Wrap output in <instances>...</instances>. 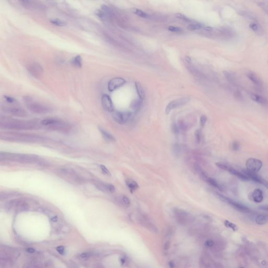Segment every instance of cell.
I'll use <instances>...</instances> for the list:
<instances>
[{
    "label": "cell",
    "mask_w": 268,
    "mask_h": 268,
    "mask_svg": "<svg viewBox=\"0 0 268 268\" xmlns=\"http://www.w3.org/2000/svg\"><path fill=\"white\" fill-rule=\"evenodd\" d=\"M0 127L1 128L14 130H33L37 128L36 124L32 121H20L16 119L1 117Z\"/></svg>",
    "instance_id": "1"
},
{
    "label": "cell",
    "mask_w": 268,
    "mask_h": 268,
    "mask_svg": "<svg viewBox=\"0 0 268 268\" xmlns=\"http://www.w3.org/2000/svg\"><path fill=\"white\" fill-rule=\"evenodd\" d=\"M0 160L1 161H11L18 162L22 164H33L37 162L38 160V158L37 156L31 155L1 152Z\"/></svg>",
    "instance_id": "2"
},
{
    "label": "cell",
    "mask_w": 268,
    "mask_h": 268,
    "mask_svg": "<svg viewBox=\"0 0 268 268\" xmlns=\"http://www.w3.org/2000/svg\"><path fill=\"white\" fill-rule=\"evenodd\" d=\"M26 107L32 112L38 114H46L51 112L52 109L45 104L35 101L29 96H25L23 98Z\"/></svg>",
    "instance_id": "3"
},
{
    "label": "cell",
    "mask_w": 268,
    "mask_h": 268,
    "mask_svg": "<svg viewBox=\"0 0 268 268\" xmlns=\"http://www.w3.org/2000/svg\"><path fill=\"white\" fill-rule=\"evenodd\" d=\"M41 124L43 126L48 127L58 131H68L70 128V125L65 121L55 118H47L43 119L41 121Z\"/></svg>",
    "instance_id": "4"
},
{
    "label": "cell",
    "mask_w": 268,
    "mask_h": 268,
    "mask_svg": "<svg viewBox=\"0 0 268 268\" xmlns=\"http://www.w3.org/2000/svg\"><path fill=\"white\" fill-rule=\"evenodd\" d=\"M59 176L66 181L73 184H80L82 179L79 177L78 174L73 170L68 168H61L58 170Z\"/></svg>",
    "instance_id": "5"
},
{
    "label": "cell",
    "mask_w": 268,
    "mask_h": 268,
    "mask_svg": "<svg viewBox=\"0 0 268 268\" xmlns=\"http://www.w3.org/2000/svg\"><path fill=\"white\" fill-rule=\"evenodd\" d=\"M173 213L176 221L180 225L190 224L194 220L193 216L190 213L180 208H174Z\"/></svg>",
    "instance_id": "6"
},
{
    "label": "cell",
    "mask_w": 268,
    "mask_h": 268,
    "mask_svg": "<svg viewBox=\"0 0 268 268\" xmlns=\"http://www.w3.org/2000/svg\"><path fill=\"white\" fill-rule=\"evenodd\" d=\"M215 194L217 197L221 201H222V202H224L225 203H227V204L229 205L230 206L233 207L234 209L236 210H237L239 211L240 212H242V213H250V209L245 205L242 204L239 202H237L236 201H234L233 199H230L227 196L222 195L218 192H216Z\"/></svg>",
    "instance_id": "7"
},
{
    "label": "cell",
    "mask_w": 268,
    "mask_h": 268,
    "mask_svg": "<svg viewBox=\"0 0 268 268\" xmlns=\"http://www.w3.org/2000/svg\"><path fill=\"white\" fill-rule=\"evenodd\" d=\"M216 166L222 170L226 171L233 176H236L238 179H240L242 181H248L250 180L249 178L244 173L235 169L232 166H231V165H229L224 162H217L216 163Z\"/></svg>",
    "instance_id": "8"
},
{
    "label": "cell",
    "mask_w": 268,
    "mask_h": 268,
    "mask_svg": "<svg viewBox=\"0 0 268 268\" xmlns=\"http://www.w3.org/2000/svg\"><path fill=\"white\" fill-rule=\"evenodd\" d=\"M6 208L9 211L14 210L16 212H22L28 210L29 207L26 202L23 201L14 199L9 202L6 205Z\"/></svg>",
    "instance_id": "9"
},
{
    "label": "cell",
    "mask_w": 268,
    "mask_h": 268,
    "mask_svg": "<svg viewBox=\"0 0 268 268\" xmlns=\"http://www.w3.org/2000/svg\"><path fill=\"white\" fill-rule=\"evenodd\" d=\"M5 112L16 117H24L27 116V113L23 109L16 106H4L1 107Z\"/></svg>",
    "instance_id": "10"
},
{
    "label": "cell",
    "mask_w": 268,
    "mask_h": 268,
    "mask_svg": "<svg viewBox=\"0 0 268 268\" xmlns=\"http://www.w3.org/2000/svg\"><path fill=\"white\" fill-rule=\"evenodd\" d=\"M131 113L129 112L114 111L113 112L112 117L114 120L120 125L126 123L130 119Z\"/></svg>",
    "instance_id": "11"
},
{
    "label": "cell",
    "mask_w": 268,
    "mask_h": 268,
    "mask_svg": "<svg viewBox=\"0 0 268 268\" xmlns=\"http://www.w3.org/2000/svg\"><path fill=\"white\" fill-rule=\"evenodd\" d=\"M246 165L247 170L252 172L256 173L261 170L263 164L262 162L259 159L249 158L246 161Z\"/></svg>",
    "instance_id": "12"
},
{
    "label": "cell",
    "mask_w": 268,
    "mask_h": 268,
    "mask_svg": "<svg viewBox=\"0 0 268 268\" xmlns=\"http://www.w3.org/2000/svg\"><path fill=\"white\" fill-rule=\"evenodd\" d=\"M27 72L30 75L35 78H40L43 75V69L41 64L34 62L29 64L27 67Z\"/></svg>",
    "instance_id": "13"
},
{
    "label": "cell",
    "mask_w": 268,
    "mask_h": 268,
    "mask_svg": "<svg viewBox=\"0 0 268 268\" xmlns=\"http://www.w3.org/2000/svg\"><path fill=\"white\" fill-rule=\"evenodd\" d=\"M189 101L190 98L186 97L178 98L176 100H173L168 104L165 110V112L167 114H169L172 110L185 105V104L187 103Z\"/></svg>",
    "instance_id": "14"
},
{
    "label": "cell",
    "mask_w": 268,
    "mask_h": 268,
    "mask_svg": "<svg viewBox=\"0 0 268 268\" xmlns=\"http://www.w3.org/2000/svg\"><path fill=\"white\" fill-rule=\"evenodd\" d=\"M242 172L248 176L250 179V180H252L253 181L256 182L257 183L262 185L265 186V187L268 189V182L266 181L265 179L262 178L261 176L258 175L256 173L252 172L247 169L243 170Z\"/></svg>",
    "instance_id": "15"
},
{
    "label": "cell",
    "mask_w": 268,
    "mask_h": 268,
    "mask_svg": "<svg viewBox=\"0 0 268 268\" xmlns=\"http://www.w3.org/2000/svg\"><path fill=\"white\" fill-rule=\"evenodd\" d=\"M126 81L123 78H113L109 81L108 83V90L110 92H113L119 88L124 85Z\"/></svg>",
    "instance_id": "16"
},
{
    "label": "cell",
    "mask_w": 268,
    "mask_h": 268,
    "mask_svg": "<svg viewBox=\"0 0 268 268\" xmlns=\"http://www.w3.org/2000/svg\"><path fill=\"white\" fill-rule=\"evenodd\" d=\"M101 103L104 110L108 112H114V105L112 99L107 94H104L101 98Z\"/></svg>",
    "instance_id": "17"
},
{
    "label": "cell",
    "mask_w": 268,
    "mask_h": 268,
    "mask_svg": "<svg viewBox=\"0 0 268 268\" xmlns=\"http://www.w3.org/2000/svg\"><path fill=\"white\" fill-rule=\"evenodd\" d=\"M139 221L140 222V224L144 226L148 229V230L152 231L153 232H156L157 231V228L155 225L150 222L149 219H148L146 216L144 215H141L139 218Z\"/></svg>",
    "instance_id": "18"
},
{
    "label": "cell",
    "mask_w": 268,
    "mask_h": 268,
    "mask_svg": "<svg viewBox=\"0 0 268 268\" xmlns=\"http://www.w3.org/2000/svg\"><path fill=\"white\" fill-rule=\"evenodd\" d=\"M96 187L98 188L99 190L104 192H110L113 193L115 191V188L113 185L111 184L104 183L103 182H98L95 185Z\"/></svg>",
    "instance_id": "19"
},
{
    "label": "cell",
    "mask_w": 268,
    "mask_h": 268,
    "mask_svg": "<svg viewBox=\"0 0 268 268\" xmlns=\"http://www.w3.org/2000/svg\"><path fill=\"white\" fill-rule=\"evenodd\" d=\"M202 261L204 268H223L219 264L215 262L208 256H204Z\"/></svg>",
    "instance_id": "20"
},
{
    "label": "cell",
    "mask_w": 268,
    "mask_h": 268,
    "mask_svg": "<svg viewBox=\"0 0 268 268\" xmlns=\"http://www.w3.org/2000/svg\"><path fill=\"white\" fill-rule=\"evenodd\" d=\"M20 2L22 5H23L26 8H32L33 9H43V6L42 5V4H39L36 1L24 0L21 1Z\"/></svg>",
    "instance_id": "21"
},
{
    "label": "cell",
    "mask_w": 268,
    "mask_h": 268,
    "mask_svg": "<svg viewBox=\"0 0 268 268\" xmlns=\"http://www.w3.org/2000/svg\"><path fill=\"white\" fill-rule=\"evenodd\" d=\"M251 197L254 202L259 203L263 199V195L262 191L260 189H256L251 194Z\"/></svg>",
    "instance_id": "22"
},
{
    "label": "cell",
    "mask_w": 268,
    "mask_h": 268,
    "mask_svg": "<svg viewBox=\"0 0 268 268\" xmlns=\"http://www.w3.org/2000/svg\"><path fill=\"white\" fill-rule=\"evenodd\" d=\"M142 105V100L140 98L136 99L133 100L131 104H130V108L132 110L134 113H137L139 110L141 109V107Z\"/></svg>",
    "instance_id": "23"
},
{
    "label": "cell",
    "mask_w": 268,
    "mask_h": 268,
    "mask_svg": "<svg viewBox=\"0 0 268 268\" xmlns=\"http://www.w3.org/2000/svg\"><path fill=\"white\" fill-rule=\"evenodd\" d=\"M126 184L131 193H134L139 188V185L137 182L134 181L133 179H127L126 180Z\"/></svg>",
    "instance_id": "24"
},
{
    "label": "cell",
    "mask_w": 268,
    "mask_h": 268,
    "mask_svg": "<svg viewBox=\"0 0 268 268\" xmlns=\"http://www.w3.org/2000/svg\"><path fill=\"white\" fill-rule=\"evenodd\" d=\"M255 221L258 225H265L268 222V215L265 214H259L256 216Z\"/></svg>",
    "instance_id": "25"
},
{
    "label": "cell",
    "mask_w": 268,
    "mask_h": 268,
    "mask_svg": "<svg viewBox=\"0 0 268 268\" xmlns=\"http://www.w3.org/2000/svg\"><path fill=\"white\" fill-rule=\"evenodd\" d=\"M249 27L251 29H252L256 34L259 35H262L263 34V31L261 26H260L256 22H252L250 24Z\"/></svg>",
    "instance_id": "26"
},
{
    "label": "cell",
    "mask_w": 268,
    "mask_h": 268,
    "mask_svg": "<svg viewBox=\"0 0 268 268\" xmlns=\"http://www.w3.org/2000/svg\"><path fill=\"white\" fill-rule=\"evenodd\" d=\"M247 77L249 79V80L257 86L260 87L262 85L261 81L260 80L259 78L257 77V75H255L254 73L249 72L247 73Z\"/></svg>",
    "instance_id": "27"
},
{
    "label": "cell",
    "mask_w": 268,
    "mask_h": 268,
    "mask_svg": "<svg viewBox=\"0 0 268 268\" xmlns=\"http://www.w3.org/2000/svg\"><path fill=\"white\" fill-rule=\"evenodd\" d=\"M99 130L103 137L107 141H110V142L115 141V138H114V137L112 135H111L110 133L107 132L105 130H103L101 127H99Z\"/></svg>",
    "instance_id": "28"
},
{
    "label": "cell",
    "mask_w": 268,
    "mask_h": 268,
    "mask_svg": "<svg viewBox=\"0 0 268 268\" xmlns=\"http://www.w3.org/2000/svg\"><path fill=\"white\" fill-rule=\"evenodd\" d=\"M223 74L225 76V78L230 83L233 85L236 84V79L235 78V76L234 75L233 73L229 72L227 71H223Z\"/></svg>",
    "instance_id": "29"
},
{
    "label": "cell",
    "mask_w": 268,
    "mask_h": 268,
    "mask_svg": "<svg viewBox=\"0 0 268 268\" xmlns=\"http://www.w3.org/2000/svg\"><path fill=\"white\" fill-rule=\"evenodd\" d=\"M13 260L1 258V268H12Z\"/></svg>",
    "instance_id": "30"
},
{
    "label": "cell",
    "mask_w": 268,
    "mask_h": 268,
    "mask_svg": "<svg viewBox=\"0 0 268 268\" xmlns=\"http://www.w3.org/2000/svg\"><path fill=\"white\" fill-rule=\"evenodd\" d=\"M205 181L207 182L208 184H210V185L213 186V187H215L216 189H217L218 190H219V191L223 190V187L221 186V185L219 184V183L216 180H215V179L212 178H210V177H208L207 179Z\"/></svg>",
    "instance_id": "31"
},
{
    "label": "cell",
    "mask_w": 268,
    "mask_h": 268,
    "mask_svg": "<svg viewBox=\"0 0 268 268\" xmlns=\"http://www.w3.org/2000/svg\"><path fill=\"white\" fill-rule=\"evenodd\" d=\"M71 64L76 68H81L82 66V58L81 56L78 55L72 58Z\"/></svg>",
    "instance_id": "32"
},
{
    "label": "cell",
    "mask_w": 268,
    "mask_h": 268,
    "mask_svg": "<svg viewBox=\"0 0 268 268\" xmlns=\"http://www.w3.org/2000/svg\"><path fill=\"white\" fill-rule=\"evenodd\" d=\"M251 99L253 101L256 102L258 103L259 104H265L267 103V100L265 98H263L261 96L258 94H251L250 96Z\"/></svg>",
    "instance_id": "33"
},
{
    "label": "cell",
    "mask_w": 268,
    "mask_h": 268,
    "mask_svg": "<svg viewBox=\"0 0 268 268\" xmlns=\"http://www.w3.org/2000/svg\"><path fill=\"white\" fill-rule=\"evenodd\" d=\"M239 14L242 15L243 17L246 18L247 19L249 20H256V16L252 12H249V11H242L239 12Z\"/></svg>",
    "instance_id": "34"
},
{
    "label": "cell",
    "mask_w": 268,
    "mask_h": 268,
    "mask_svg": "<svg viewBox=\"0 0 268 268\" xmlns=\"http://www.w3.org/2000/svg\"><path fill=\"white\" fill-rule=\"evenodd\" d=\"M135 88L136 91L137 92V94H138L139 97V98H140L141 100H143L145 96V93L144 90L141 87V85L138 83H137V82H136Z\"/></svg>",
    "instance_id": "35"
},
{
    "label": "cell",
    "mask_w": 268,
    "mask_h": 268,
    "mask_svg": "<svg viewBox=\"0 0 268 268\" xmlns=\"http://www.w3.org/2000/svg\"><path fill=\"white\" fill-rule=\"evenodd\" d=\"M50 23L53 25H55L57 26H64L66 25V22L63 20H60L59 19H52L50 20Z\"/></svg>",
    "instance_id": "36"
},
{
    "label": "cell",
    "mask_w": 268,
    "mask_h": 268,
    "mask_svg": "<svg viewBox=\"0 0 268 268\" xmlns=\"http://www.w3.org/2000/svg\"><path fill=\"white\" fill-rule=\"evenodd\" d=\"M202 28V25L198 24H192L189 25L187 26V29L189 31H194V30H197V29H200Z\"/></svg>",
    "instance_id": "37"
},
{
    "label": "cell",
    "mask_w": 268,
    "mask_h": 268,
    "mask_svg": "<svg viewBox=\"0 0 268 268\" xmlns=\"http://www.w3.org/2000/svg\"><path fill=\"white\" fill-rule=\"evenodd\" d=\"M224 224H225V226L229 228H231V229H233V231H236V230H237L238 228L237 227V226L236 225H235L233 223H232L231 222H229L228 221H225V222H224Z\"/></svg>",
    "instance_id": "38"
},
{
    "label": "cell",
    "mask_w": 268,
    "mask_h": 268,
    "mask_svg": "<svg viewBox=\"0 0 268 268\" xmlns=\"http://www.w3.org/2000/svg\"><path fill=\"white\" fill-rule=\"evenodd\" d=\"M135 14L142 18H148L149 17V15L147 14L146 13L143 12L142 11L138 9L136 10Z\"/></svg>",
    "instance_id": "39"
},
{
    "label": "cell",
    "mask_w": 268,
    "mask_h": 268,
    "mask_svg": "<svg viewBox=\"0 0 268 268\" xmlns=\"http://www.w3.org/2000/svg\"><path fill=\"white\" fill-rule=\"evenodd\" d=\"M3 98H4V100L9 104H14L16 102V100L14 98L9 96L4 95Z\"/></svg>",
    "instance_id": "40"
},
{
    "label": "cell",
    "mask_w": 268,
    "mask_h": 268,
    "mask_svg": "<svg viewBox=\"0 0 268 268\" xmlns=\"http://www.w3.org/2000/svg\"><path fill=\"white\" fill-rule=\"evenodd\" d=\"M121 200H122L123 204L126 208L130 207V199H128L127 197L125 196H123Z\"/></svg>",
    "instance_id": "41"
},
{
    "label": "cell",
    "mask_w": 268,
    "mask_h": 268,
    "mask_svg": "<svg viewBox=\"0 0 268 268\" xmlns=\"http://www.w3.org/2000/svg\"><path fill=\"white\" fill-rule=\"evenodd\" d=\"M176 15V17L177 18H178L179 19L181 20H183V21H185V22H191V20L189 18H187V16H185L184 15L182 14H180V13H176L175 14Z\"/></svg>",
    "instance_id": "42"
},
{
    "label": "cell",
    "mask_w": 268,
    "mask_h": 268,
    "mask_svg": "<svg viewBox=\"0 0 268 268\" xmlns=\"http://www.w3.org/2000/svg\"><path fill=\"white\" fill-rule=\"evenodd\" d=\"M231 148L233 151H237L240 148V145L237 141H233L231 144Z\"/></svg>",
    "instance_id": "43"
},
{
    "label": "cell",
    "mask_w": 268,
    "mask_h": 268,
    "mask_svg": "<svg viewBox=\"0 0 268 268\" xmlns=\"http://www.w3.org/2000/svg\"><path fill=\"white\" fill-rule=\"evenodd\" d=\"M201 132L199 130H197L195 132V140L197 142V144H199L200 141H201Z\"/></svg>",
    "instance_id": "44"
},
{
    "label": "cell",
    "mask_w": 268,
    "mask_h": 268,
    "mask_svg": "<svg viewBox=\"0 0 268 268\" xmlns=\"http://www.w3.org/2000/svg\"><path fill=\"white\" fill-rule=\"evenodd\" d=\"M258 5L260 7H261L265 12L268 14V4L265 2H259L258 3Z\"/></svg>",
    "instance_id": "45"
},
{
    "label": "cell",
    "mask_w": 268,
    "mask_h": 268,
    "mask_svg": "<svg viewBox=\"0 0 268 268\" xmlns=\"http://www.w3.org/2000/svg\"><path fill=\"white\" fill-rule=\"evenodd\" d=\"M100 168H101L102 172L104 173V174L107 175V176H110L111 175L110 171L107 169V168L105 166H104V165H100Z\"/></svg>",
    "instance_id": "46"
},
{
    "label": "cell",
    "mask_w": 268,
    "mask_h": 268,
    "mask_svg": "<svg viewBox=\"0 0 268 268\" xmlns=\"http://www.w3.org/2000/svg\"><path fill=\"white\" fill-rule=\"evenodd\" d=\"M168 29L170 31H171V32H176V33H180V32H181L182 31V29L179 27H174V26H170L168 28Z\"/></svg>",
    "instance_id": "47"
},
{
    "label": "cell",
    "mask_w": 268,
    "mask_h": 268,
    "mask_svg": "<svg viewBox=\"0 0 268 268\" xmlns=\"http://www.w3.org/2000/svg\"><path fill=\"white\" fill-rule=\"evenodd\" d=\"M92 254L91 252H85L81 254L80 256L83 259H88L90 256H92Z\"/></svg>",
    "instance_id": "48"
},
{
    "label": "cell",
    "mask_w": 268,
    "mask_h": 268,
    "mask_svg": "<svg viewBox=\"0 0 268 268\" xmlns=\"http://www.w3.org/2000/svg\"><path fill=\"white\" fill-rule=\"evenodd\" d=\"M207 121V117L204 115H203L200 118V125L202 127H203Z\"/></svg>",
    "instance_id": "49"
},
{
    "label": "cell",
    "mask_w": 268,
    "mask_h": 268,
    "mask_svg": "<svg viewBox=\"0 0 268 268\" xmlns=\"http://www.w3.org/2000/svg\"><path fill=\"white\" fill-rule=\"evenodd\" d=\"M57 250L58 251V252L59 254H60L62 255H64V253H65L64 248V247H62V246L58 247V248H57Z\"/></svg>",
    "instance_id": "50"
},
{
    "label": "cell",
    "mask_w": 268,
    "mask_h": 268,
    "mask_svg": "<svg viewBox=\"0 0 268 268\" xmlns=\"http://www.w3.org/2000/svg\"><path fill=\"white\" fill-rule=\"evenodd\" d=\"M259 208L260 210L264 211H266L268 212V205H262L260 206Z\"/></svg>",
    "instance_id": "51"
},
{
    "label": "cell",
    "mask_w": 268,
    "mask_h": 268,
    "mask_svg": "<svg viewBox=\"0 0 268 268\" xmlns=\"http://www.w3.org/2000/svg\"><path fill=\"white\" fill-rule=\"evenodd\" d=\"M35 249H34L33 248H28V249H27V251L28 252L31 253V254H33V253L35 252Z\"/></svg>",
    "instance_id": "52"
}]
</instances>
